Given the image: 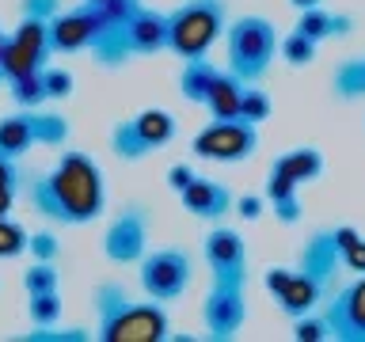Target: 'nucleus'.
<instances>
[{
  "label": "nucleus",
  "mask_w": 365,
  "mask_h": 342,
  "mask_svg": "<svg viewBox=\"0 0 365 342\" xmlns=\"http://www.w3.org/2000/svg\"><path fill=\"white\" fill-rule=\"evenodd\" d=\"M297 270H304L324 293H331V285H339V270H342V251L335 247L331 228L316 232L297 255Z\"/></svg>",
  "instance_id": "f3484780"
},
{
  "label": "nucleus",
  "mask_w": 365,
  "mask_h": 342,
  "mask_svg": "<svg viewBox=\"0 0 365 342\" xmlns=\"http://www.w3.org/2000/svg\"><path fill=\"white\" fill-rule=\"evenodd\" d=\"M19 187H23L19 160H11V156H0V190H11V194H19Z\"/></svg>",
  "instance_id": "4c0bfd02"
},
{
  "label": "nucleus",
  "mask_w": 365,
  "mask_h": 342,
  "mask_svg": "<svg viewBox=\"0 0 365 342\" xmlns=\"http://www.w3.org/2000/svg\"><path fill=\"white\" fill-rule=\"evenodd\" d=\"M91 42H96V8H91L88 0H80L76 8H61L50 19V46H53V53L73 57V53L91 50Z\"/></svg>",
  "instance_id": "2eb2a0df"
},
{
  "label": "nucleus",
  "mask_w": 365,
  "mask_h": 342,
  "mask_svg": "<svg viewBox=\"0 0 365 342\" xmlns=\"http://www.w3.org/2000/svg\"><path fill=\"white\" fill-rule=\"evenodd\" d=\"M202 259H205V266H210L213 281L247 285V244L236 228L217 221L210 232L202 236Z\"/></svg>",
  "instance_id": "ddd939ff"
},
{
  "label": "nucleus",
  "mask_w": 365,
  "mask_h": 342,
  "mask_svg": "<svg viewBox=\"0 0 365 342\" xmlns=\"http://www.w3.org/2000/svg\"><path fill=\"white\" fill-rule=\"evenodd\" d=\"M27 316H31V323H61V316H65L61 289L57 293H31L27 296Z\"/></svg>",
  "instance_id": "c756f323"
},
{
  "label": "nucleus",
  "mask_w": 365,
  "mask_h": 342,
  "mask_svg": "<svg viewBox=\"0 0 365 342\" xmlns=\"http://www.w3.org/2000/svg\"><path fill=\"white\" fill-rule=\"evenodd\" d=\"M217 68L210 57H194V61H182V73L175 80V88L182 91V99H190V103H202L205 99V91H210V84L217 80Z\"/></svg>",
  "instance_id": "5701e85b"
},
{
  "label": "nucleus",
  "mask_w": 365,
  "mask_h": 342,
  "mask_svg": "<svg viewBox=\"0 0 365 342\" xmlns=\"http://www.w3.org/2000/svg\"><path fill=\"white\" fill-rule=\"evenodd\" d=\"M53 46H50V23L46 19H19V27L4 38V53H0V80H16L23 73H38L50 65Z\"/></svg>",
  "instance_id": "1a4fd4ad"
},
{
  "label": "nucleus",
  "mask_w": 365,
  "mask_h": 342,
  "mask_svg": "<svg viewBox=\"0 0 365 342\" xmlns=\"http://www.w3.org/2000/svg\"><path fill=\"white\" fill-rule=\"evenodd\" d=\"M27 202L31 209L50 224L61 228H84L107 213V179L91 152L61 148L53 167L34 171L27 179Z\"/></svg>",
  "instance_id": "f257e3e1"
},
{
  "label": "nucleus",
  "mask_w": 365,
  "mask_h": 342,
  "mask_svg": "<svg viewBox=\"0 0 365 342\" xmlns=\"http://www.w3.org/2000/svg\"><path fill=\"white\" fill-rule=\"evenodd\" d=\"M168 50V11L141 8L125 27V57H153Z\"/></svg>",
  "instance_id": "a211bd4d"
},
{
  "label": "nucleus",
  "mask_w": 365,
  "mask_h": 342,
  "mask_svg": "<svg viewBox=\"0 0 365 342\" xmlns=\"http://www.w3.org/2000/svg\"><path fill=\"white\" fill-rule=\"evenodd\" d=\"M289 4H293L297 11H308V8H319L324 0H289Z\"/></svg>",
  "instance_id": "c03bdc74"
},
{
  "label": "nucleus",
  "mask_w": 365,
  "mask_h": 342,
  "mask_svg": "<svg viewBox=\"0 0 365 342\" xmlns=\"http://www.w3.org/2000/svg\"><path fill=\"white\" fill-rule=\"evenodd\" d=\"M23 289L31 293H57L61 289V270H57V262H42L34 259L27 270H23Z\"/></svg>",
  "instance_id": "bb28decb"
},
{
  "label": "nucleus",
  "mask_w": 365,
  "mask_h": 342,
  "mask_svg": "<svg viewBox=\"0 0 365 342\" xmlns=\"http://www.w3.org/2000/svg\"><path fill=\"white\" fill-rule=\"evenodd\" d=\"M331 236H335L339 251H346V247L358 244V228H354V224H335V228H331Z\"/></svg>",
  "instance_id": "79ce46f5"
},
{
  "label": "nucleus",
  "mask_w": 365,
  "mask_h": 342,
  "mask_svg": "<svg viewBox=\"0 0 365 342\" xmlns=\"http://www.w3.org/2000/svg\"><path fill=\"white\" fill-rule=\"evenodd\" d=\"M274 114V99L270 91H262L259 84H244V95H240V118L251 125H262Z\"/></svg>",
  "instance_id": "cd10ccee"
},
{
  "label": "nucleus",
  "mask_w": 365,
  "mask_h": 342,
  "mask_svg": "<svg viewBox=\"0 0 365 342\" xmlns=\"http://www.w3.org/2000/svg\"><path fill=\"white\" fill-rule=\"evenodd\" d=\"M179 133V122L171 110H160V107H148V110H137L133 118H122L110 125V152L122 160V164H137L145 160L148 152H160L175 141Z\"/></svg>",
  "instance_id": "423d86ee"
},
{
  "label": "nucleus",
  "mask_w": 365,
  "mask_h": 342,
  "mask_svg": "<svg viewBox=\"0 0 365 342\" xmlns=\"http://www.w3.org/2000/svg\"><path fill=\"white\" fill-rule=\"evenodd\" d=\"M194 175H198V171H194L190 164H171L168 167V187H171V194H182L194 182Z\"/></svg>",
  "instance_id": "58836bf2"
},
{
  "label": "nucleus",
  "mask_w": 365,
  "mask_h": 342,
  "mask_svg": "<svg viewBox=\"0 0 365 342\" xmlns=\"http://www.w3.org/2000/svg\"><path fill=\"white\" fill-rule=\"evenodd\" d=\"M247 285H236V281H213L210 293L202 301V335L205 338H217V342H228L240 335V327L247 323Z\"/></svg>",
  "instance_id": "f8f14e48"
},
{
  "label": "nucleus",
  "mask_w": 365,
  "mask_h": 342,
  "mask_svg": "<svg viewBox=\"0 0 365 342\" xmlns=\"http://www.w3.org/2000/svg\"><path fill=\"white\" fill-rule=\"evenodd\" d=\"M42 88H46V103H53V99H68L76 91V80L68 68H53V65H46L42 68Z\"/></svg>",
  "instance_id": "2f4dec72"
},
{
  "label": "nucleus",
  "mask_w": 365,
  "mask_h": 342,
  "mask_svg": "<svg viewBox=\"0 0 365 342\" xmlns=\"http://www.w3.org/2000/svg\"><path fill=\"white\" fill-rule=\"evenodd\" d=\"M331 91L339 99H365V57H350L335 68L331 76Z\"/></svg>",
  "instance_id": "b1692460"
},
{
  "label": "nucleus",
  "mask_w": 365,
  "mask_h": 342,
  "mask_svg": "<svg viewBox=\"0 0 365 342\" xmlns=\"http://www.w3.org/2000/svg\"><path fill=\"white\" fill-rule=\"evenodd\" d=\"M278 53H282V61H285V65H293V68H304V65H312V61H316V53H319V42L304 38L301 31H289L285 38H278Z\"/></svg>",
  "instance_id": "393cba45"
},
{
  "label": "nucleus",
  "mask_w": 365,
  "mask_h": 342,
  "mask_svg": "<svg viewBox=\"0 0 365 342\" xmlns=\"http://www.w3.org/2000/svg\"><path fill=\"white\" fill-rule=\"evenodd\" d=\"M179 205L187 209L190 217H198V221H225L228 213H232V190H228V182L221 179H202V175H194V182L182 194H175Z\"/></svg>",
  "instance_id": "dca6fc26"
},
{
  "label": "nucleus",
  "mask_w": 365,
  "mask_h": 342,
  "mask_svg": "<svg viewBox=\"0 0 365 342\" xmlns=\"http://www.w3.org/2000/svg\"><path fill=\"white\" fill-rule=\"evenodd\" d=\"M148 224H153V213L141 202L122 205L118 213L110 217V224L103 228V255L114 266H137V259L148 251Z\"/></svg>",
  "instance_id": "9d476101"
},
{
  "label": "nucleus",
  "mask_w": 365,
  "mask_h": 342,
  "mask_svg": "<svg viewBox=\"0 0 365 342\" xmlns=\"http://www.w3.org/2000/svg\"><path fill=\"white\" fill-rule=\"evenodd\" d=\"M137 281H141L145 296L160 304L179 301L194 281V259L182 247H156L137 259Z\"/></svg>",
  "instance_id": "0eeeda50"
},
{
  "label": "nucleus",
  "mask_w": 365,
  "mask_h": 342,
  "mask_svg": "<svg viewBox=\"0 0 365 342\" xmlns=\"http://www.w3.org/2000/svg\"><path fill=\"white\" fill-rule=\"evenodd\" d=\"M324 289H319V285L312 281V278H308V274L304 270H289V278H285V285H282V293L278 296H274V301H278L282 304V312L285 316H304V312H312V308L319 304V301H324Z\"/></svg>",
  "instance_id": "6ab92c4d"
},
{
  "label": "nucleus",
  "mask_w": 365,
  "mask_h": 342,
  "mask_svg": "<svg viewBox=\"0 0 365 342\" xmlns=\"http://www.w3.org/2000/svg\"><path fill=\"white\" fill-rule=\"evenodd\" d=\"M240 95H244V80H236L228 68H221L210 91H205L202 107L210 110V118H240Z\"/></svg>",
  "instance_id": "412c9836"
},
{
  "label": "nucleus",
  "mask_w": 365,
  "mask_h": 342,
  "mask_svg": "<svg viewBox=\"0 0 365 342\" xmlns=\"http://www.w3.org/2000/svg\"><path fill=\"white\" fill-rule=\"evenodd\" d=\"M96 338L99 342H164L168 338V304L133 301L118 281L96 285Z\"/></svg>",
  "instance_id": "f03ea898"
},
{
  "label": "nucleus",
  "mask_w": 365,
  "mask_h": 342,
  "mask_svg": "<svg viewBox=\"0 0 365 342\" xmlns=\"http://www.w3.org/2000/svg\"><path fill=\"white\" fill-rule=\"evenodd\" d=\"M4 38H8V31H4V27H0V53H4Z\"/></svg>",
  "instance_id": "a18cd8bd"
},
{
  "label": "nucleus",
  "mask_w": 365,
  "mask_h": 342,
  "mask_svg": "<svg viewBox=\"0 0 365 342\" xmlns=\"http://www.w3.org/2000/svg\"><path fill=\"white\" fill-rule=\"evenodd\" d=\"M8 91L16 99V107H46V88H42V68L38 73H23L8 80Z\"/></svg>",
  "instance_id": "c85d7f7f"
},
{
  "label": "nucleus",
  "mask_w": 365,
  "mask_h": 342,
  "mask_svg": "<svg viewBox=\"0 0 365 342\" xmlns=\"http://www.w3.org/2000/svg\"><path fill=\"white\" fill-rule=\"evenodd\" d=\"M304 38L312 42H327V38H346V34H354V19L342 16V11H324V8H308L297 16V27Z\"/></svg>",
  "instance_id": "aec40b11"
},
{
  "label": "nucleus",
  "mask_w": 365,
  "mask_h": 342,
  "mask_svg": "<svg viewBox=\"0 0 365 342\" xmlns=\"http://www.w3.org/2000/svg\"><path fill=\"white\" fill-rule=\"evenodd\" d=\"M194 156L198 160H217V164H244L259 152V125L244 118H210L194 133Z\"/></svg>",
  "instance_id": "6e6552de"
},
{
  "label": "nucleus",
  "mask_w": 365,
  "mask_h": 342,
  "mask_svg": "<svg viewBox=\"0 0 365 342\" xmlns=\"http://www.w3.org/2000/svg\"><path fill=\"white\" fill-rule=\"evenodd\" d=\"M19 11L27 19H46L50 23L57 11H61V0H19Z\"/></svg>",
  "instance_id": "f704fd0d"
},
{
  "label": "nucleus",
  "mask_w": 365,
  "mask_h": 342,
  "mask_svg": "<svg viewBox=\"0 0 365 342\" xmlns=\"http://www.w3.org/2000/svg\"><path fill=\"white\" fill-rule=\"evenodd\" d=\"M324 323L327 335L339 342H365V274L327 296Z\"/></svg>",
  "instance_id": "4468645a"
},
{
  "label": "nucleus",
  "mask_w": 365,
  "mask_h": 342,
  "mask_svg": "<svg viewBox=\"0 0 365 342\" xmlns=\"http://www.w3.org/2000/svg\"><path fill=\"white\" fill-rule=\"evenodd\" d=\"M27 251V228L11 213H0V259H19Z\"/></svg>",
  "instance_id": "7c9ffc66"
},
{
  "label": "nucleus",
  "mask_w": 365,
  "mask_h": 342,
  "mask_svg": "<svg viewBox=\"0 0 365 342\" xmlns=\"http://www.w3.org/2000/svg\"><path fill=\"white\" fill-rule=\"evenodd\" d=\"M293 335L301 338V342H319V338H331V335H327L324 316H312V312H304V316H297V319H293Z\"/></svg>",
  "instance_id": "72a5a7b5"
},
{
  "label": "nucleus",
  "mask_w": 365,
  "mask_h": 342,
  "mask_svg": "<svg viewBox=\"0 0 365 342\" xmlns=\"http://www.w3.org/2000/svg\"><path fill=\"white\" fill-rule=\"evenodd\" d=\"M11 205H16V194H11V190H0V213H11Z\"/></svg>",
  "instance_id": "37998d69"
},
{
  "label": "nucleus",
  "mask_w": 365,
  "mask_h": 342,
  "mask_svg": "<svg viewBox=\"0 0 365 342\" xmlns=\"http://www.w3.org/2000/svg\"><path fill=\"white\" fill-rule=\"evenodd\" d=\"M232 209L244 217V221H259L262 209H267V202H262L259 194H244V198H236V202H232Z\"/></svg>",
  "instance_id": "ea45409f"
},
{
  "label": "nucleus",
  "mask_w": 365,
  "mask_h": 342,
  "mask_svg": "<svg viewBox=\"0 0 365 342\" xmlns=\"http://www.w3.org/2000/svg\"><path fill=\"white\" fill-rule=\"evenodd\" d=\"M68 137H73L68 114L46 107H19L16 114L0 118V156L19 160L31 148H65Z\"/></svg>",
  "instance_id": "39448f33"
},
{
  "label": "nucleus",
  "mask_w": 365,
  "mask_h": 342,
  "mask_svg": "<svg viewBox=\"0 0 365 342\" xmlns=\"http://www.w3.org/2000/svg\"><path fill=\"white\" fill-rule=\"evenodd\" d=\"M342 266H350L354 274H365V239L358 236V244L342 251Z\"/></svg>",
  "instance_id": "a19ab883"
},
{
  "label": "nucleus",
  "mask_w": 365,
  "mask_h": 342,
  "mask_svg": "<svg viewBox=\"0 0 365 342\" xmlns=\"http://www.w3.org/2000/svg\"><path fill=\"white\" fill-rule=\"evenodd\" d=\"M267 202H278V198H289V194H297V182L293 179H285L282 171H274L270 167V175H267Z\"/></svg>",
  "instance_id": "e433bc0d"
},
{
  "label": "nucleus",
  "mask_w": 365,
  "mask_h": 342,
  "mask_svg": "<svg viewBox=\"0 0 365 342\" xmlns=\"http://www.w3.org/2000/svg\"><path fill=\"white\" fill-rule=\"evenodd\" d=\"M88 4H103V0H88Z\"/></svg>",
  "instance_id": "49530a36"
},
{
  "label": "nucleus",
  "mask_w": 365,
  "mask_h": 342,
  "mask_svg": "<svg viewBox=\"0 0 365 342\" xmlns=\"http://www.w3.org/2000/svg\"><path fill=\"white\" fill-rule=\"evenodd\" d=\"M270 167L282 171L285 179H293L297 187H301V182H316L319 175H324V152H319V148H312V145H301V148L282 152Z\"/></svg>",
  "instance_id": "4be33fe9"
},
{
  "label": "nucleus",
  "mask_w": 365,
  "mask_h": 342,
  "mask_svg": "<svg viewBox=\"0 0 365 342\" xmlns=\"http://www.w3.org/2000/svg\"><path fill=\"white\" fill-rule=\"evenodd\" d=\"M278 53V27L262 16H240L225 27V61L228 73L244 84H259L270 73Z\"/></svg>",
  "instance_id": "20e7f679"
},
{
  "label": "nucleus",
  "mask_w": 365,
  "mask_h": 342,
  "mask_svg": "<svg viewBox=\"0 0 365 342\" xmlns=\"http://www.w3.org/2000/svg\"><path fill=\"white\" fill-rule=\"evenodd\" d=\"M225 0H182L168 11V53H175L179 61L210 57L213 42L225 38Z\"/></svg>",
  "instance_id": "7ed1b4c3"
},
{
  "label": "nucleus",
  "mask_w": 365,
  "mask_h": 342,
  "mask_svg": "<svg viewBox=\"0 0 365 342\" xmlns=\"http://www.w3.org/2000/svg\"><path fill=\"white\" fill-rule=\"evenodd\" d=\"M274 205V217H278V224H297L304 217V205L297 194H289V198H278V202H270Z\"/></svg>",
  "instance_id": "c9c22d12"
},
{
  "label": "nucleus",
  "mask_w": 365,
  "mask_h": 342,
  "mask_svg": "<svg viewBox=\"0 0 365 342\" xmlns=\"http://www.w3.org/2000/svg\"><path fill=\"white\" fill-rule=\"evenodd\" d=\"M91 8H96V42H91V57H96L103 68L130 65V57H125V27H130V19L145 4L141 0H103V4H91Z\"/></svg>",
  "instance_id": "9b49d317"
},
{
  "label": "nucleus",
  "mask_w": 365,
  "mask_h": 342,
  "mask_svg": "<svg viewBox=\"0 0 365 342\" xmlns=\"http://www.w3.org/2000/svg\"><path fill=\"white\" fill-rule=\"evenodd\" d=\"M23 342H88L91 327H61V323H31L19 335Z\"/></svg>",
  "instance_id": "a878e982"
},
{
  "label": "nucleus",
  "mask_w": 365,
  "mask_h": 342,
  "mask_svg": "<svg viewBox=\"0 0 365 342\" xmlns=\"http://www.w3.org/2000/svg\"><path fill=\"white\" fill-rule=\"evenodd\" d=\"M27 251L42 262H53L61 255V239H57V232H50V228H38V232H27Z\"/></svg>",
  "instance_id": "473e14b6"
}]
</instances>
